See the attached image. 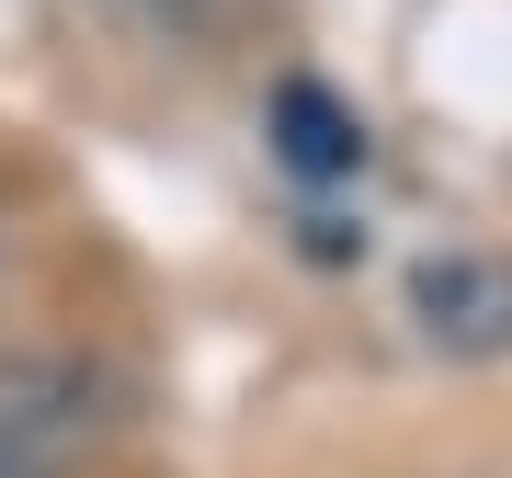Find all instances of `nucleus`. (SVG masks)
Wrapping results in <instances>:
<instances>
[{
  "mask_svg": "<svg viewBox=\"0 0 512 478\" xmlns=\"http://www.w3.org/2000/svg\"><path fill=\"white\" fill-rule=\"evenodd\" d=\"M410 331L456 365L512 353V251H433L410 262Z\"/></svg>",
  "mask_w": 512,
  "mask_h": 478,
  "instance_id": "obj_1",
  "label": "nucleus"
},
{
  "mask_svg": "<svg viewBox=\"0 0 512 478\" xmlns=\"http://www.w3.org/2000/svg\"><path fill=\"white\" fill-rule=\"evenodd\" d=\"M92 433H103V387L80 376L69 353H0V456L57 478Z\"/></svg>",
  "mask_w": 512,
  "mask_h": 478,
  "instance_id": "obj_2",
  "label": "nucleus"
},
{
  "mask_svg": "<svg viewBox=\"0 0 512 478\" xmlns=\"http://www.w3.org/2000/svg\"><path fill=\"white\" fill-rule=\"evenodd\" d=\"M262 126H274V160L296 183H353V171H365V114L330 92V80H274Z\"/></svg>",
  "mask_w": 512,
  "mask_h": 478,
  "instance_id": "obj_3",
  "label": "nucleus"
},
{
  "mask_svg": "<svg viewBox=\"0 0 512 478\" xmlns=\"http://www.w3.org/2000/svg\"><path fill=\"white\" fill-rule=\"evenodd\" d=\"M0 478H46V467H23V456H0Z\"/></svg>",
  "mask_w": 512,
  "mask_h": 478,
  "instance_id": "obj_4",
  "label": "nucleus"
}]
</instances>
